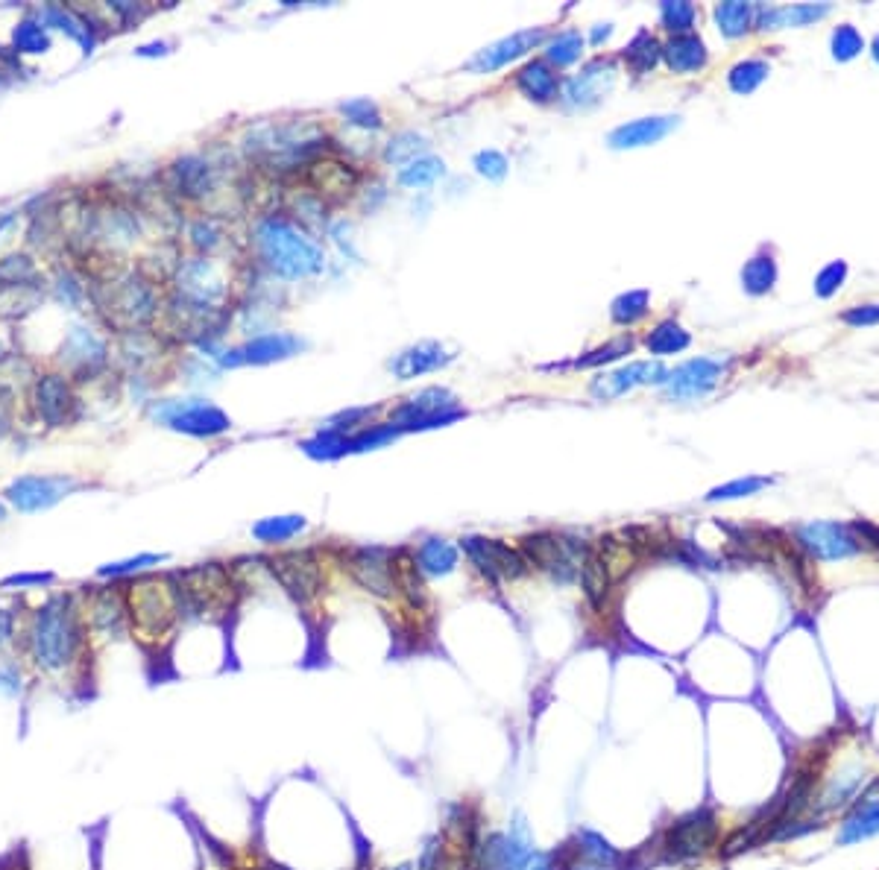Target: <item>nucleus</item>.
<instances>
[{
    "instance_id": "1",
    "label": "nucleus",
    "mask_w": 879,
    "mask_h": 870,
    "mask_svg": "<svg viewBox=\"0 0 879 870\" xmlns=\"http://www.w3.org/2000/svg\"><path fill=\"white\" fill-rule=\"evenodd\" d=\"M24 651L42 677L74 683L88 660V624L80 601L59 592L39 604L24 630Z\"/></svg>"
},
{
    "instance_id": "2",
    "label": "nucleus",
    "mask_w": 879,
    "mask_h": 870,
    "mask_svg": "<svg viewBox=\"0 0 879 870\" xmlns=\"http://www.w3.org/2000/svg\"><path fill=\"white\" fill-rule=\"evenodd\" d=\"M129 630L144 645H159L168 639L173 624L179 622L176 580L173 575H141L124 583Z\"/></svg>"
},
{
    "instance_id": "3",
    "label": "nucleus",
    "mask_w": 879,
    "mask_h": 870,
    "mask_svg": "<svg viewBox=\"0 0 879 870\" xmlns=\"http://www.w3.org/2000/svg\"><path fill=\"white\" fill-rule=\"evenodd\" d=\"M255 244L267 267L282 279H308L326 267L323 249L308 241L291 223L267 217L255 226Z\"/></svg>"
},
{
    "instance_id": "4",
    "label": "nucleus",
    "mask_w": 879,
    "mask_h": 870,
    "mask_svg": "<svg viewBox=\"0 0 879 870\" xmlns=\"http://www.w3.org/2000/svg\"><path fill=\"white\" fill-rule=\"evenodd\" d=\"M721 818L712 806H698L669 821L657 835V862L660 865H692L718 850Z\"/></svg>"
},
{
    "instance_id": "5",
    "label": "nucleus",
    "mask_w": 879,
    "mask_h": 870,
    "mask_svg": "<svg viewBox=\"0 0 879 870\" xmlns=\"http://www.w3.org/2000/svg\"><path fill=\"white\" fill-rule=\"evenodd\" d=\"M534 835L522 815L502 832H484L469 853L458 859L461 870H528L534 859Z\"/></svg>"
},
{
    "instance_id": "6",
    "label": "nucleus",
    "mask_w": 879,
    "mask_h": 870,
    "mask_svg": "<svg viewBox=\"0 0 879 870\" xmlns=\"http://www.w3.org/2000/svg\"><path fill=\"white\" fill-rule=\"evenodd\" d=\"M528 560L531 569H540L554 583H572L581 578L586 557H589V545L581 539L557 537V534H534V537L522 539L519 548Z\"/></svg>"
},
{
    "instance_id": "7",
    "label": "nucleus",
    "mask_w": 879,
    "mask_h": 870,
    "mask_svg": "<svg viewBox=\"0 0 879 870\" xmlns=\"http://www.w3.org/2000/svg\"><path fill=\"white\" fill-rule=\"evenodd\" d=\"M346 572L352 580L376 598L399 595V563L390 548L381 545H358L343 554Z\"/></svg>"
},
{
    "instance_id": "8",
    "label": "nucleus",
    "mask_w": 879,
    "mask_h": 870,
    "mask_svg": "<svg viewBox=\"0 0 879 870\" xmlns=\"http://www.w3.org/2000/svg\"><path fill=\"white\" fill-rule=\"evenodd\" d=\"M270 575L279 580V586L291 595L296 604H308L323 589V566L314 551H282L267 560Z\"/></svg>"
},
{
    "instance_id": "9",
    "label": "nucleus",
    "mask_w": 879,
    "mask_h": 870,
    "mask_svg": "<svg viewBox=\"0 0 879 870\" xmlns=\"http://www.w3.org/2000/svg\"><path fill=\"white\" fill-rule=\"evenodd\" d=\"M461 551L472 560V566L493 583L519 580L531 572L525 554L519 548H510L502 539L466 537L461 539Z\"/></svg>"
},
{
    "instance_id": "10",
    "label": "nucleus",
    "mask_w": 879,
    "mask_h": 870,
    "mask_svg": "<svg viewBox=\"0 0 879 870\" xmlns=\"http://www.w3.org/2000/svg\"><path fill=\"white\" fill-rule=\"evenodd\" d=\"M566 870H628L630 856L595 829L581 827L566 844Z\"/></svg>"
},
{
    "instance_id": "11",
    "label": "nucleus",
    "mask_w": 879,
    "mask_h": 870,
    "mask_svg": "<svg viewBox=\"0 0 879 870\" xmlns=\"http://www.w3.org/2000/svg\"><path fill=\"white\" fill-rule=\"evenodd\" d=\"M77 487L80 481L71 475H24V478H15L3 496L21 513H39L59 504L65 496H71Z\"/></svg>"
},
{
    "instance_id": "12",
    "label": "nucleus",
    "mask_w": 879,
    "mask_h": 870,
    "mask_svg": "<svg viewBox=\"0 0 879 870\" xmlns=\"http://www.w3.org/2000/svg\"><path fill=\"white\" fill-rule=\"evenodd\" d=\"M156 414L162 416V422L170 425L173 431H182V434H191V437H214V434L229 431V425H232L229 416L223 414L220 408H214L209 402H200V399L168 402Z\"/></svg>"
},
{
    "instance_id": "13",
    "label": "nucleus",
    "mask_w": 879,
    "mask_h": 870,
    "mask_svg": "<svg viewBox=\"0 0 879 870\" xmlns=\"http://www.w3.org/2000/svg\"><path fill=\"white\" fill-rule=\"evenodd\" d=\"M463 411L455 408V396L449 390H440V387H431V390H422L419 396H414L411 402H405L399 411H396V425L405 431H422V428H437V425H449L455 419H461Z\"/></svg>"
},
{
    "instance_id": "14",
    "label": "nucleus",
    "mask_w": 879,
    "mask_h": 870,
    "mask_svg": "<svg viewBox=\"0 0 879 870\" xmlns=\"http://www.w3.org/2000/svg\"><path fill=\"white\" fill-rule=\"evenodd\" d=\"M800 545L815 560H844L862 551V542L853 537L844 525L836 522H812L800 528Z\"/></svg>"
},
{
    "instance_id": "15",
    "label": "nucleus",
    "mask_w": 879,
    "mask_h": 870,
    "mask_svg": "<svg viewBox=\"0 0 879 870\" xmlns=\"http://www.w3.org/2000/svg\"><path fill=\"white\" fill-rule=\"evenodd\" d=\"M666 367L660 361H636V364H628L616 373H604L598 375L592 381V396L601 399V402H610V399H619L625 396L628 390L639 387V384H666Z\"/></svg>"
},
{
    "instance_id": "16",
    "label": "nucleus",
    "mask_w": 879,
    "mask_h": 870,
    "mask_svg": "<svg viewBox=\"0 0 879 870\" xmlns=\"http://www.w3.org/2000/svg\"><path fill=\"white\" fill-rule=\"evenodd\" d=\"M874 835H879V783L859 791V797L847 806L838 829V844L850 847Z\"/></svg>"
},
{
    "instance_id": "17",
    "label": "nucleus",
    "mask_w": 879,
    "mask_h": 870,
    "mask_svg": "<svg viewBox=\"0 0 879 870\" xmlns=\"http://www.w3.org/2000/svg\"><path fill=\"white\" fill-rule=\"evenodd\" d=\"M724 375V364L712 361V358H695L680 364L674 373L666 378V393L671 399H701L704 393H710L718 384V378Z\"/></svg>"
},
{
    "instance_id": "18",
    "label": "nucleus",
    "mask_w": 879,
    "mask_h": 870,
    "mask_svg": "<svg viewBox=\"0 0 879 870\" xmlns=\"http://www.w3.org/2000/svg\"><path fill=\"white\" fill-rule=\"evenodd\" d=\"M545 42V30H522V33H513L502 42L490 44L484 50H478L469 62H466V71H475V74H490V71H499L507 62L525 56L528 50H534L537 44Z\"/></svg>"
},
{
    "instance_id": "19",
    "label": "nucleus",
    "mask_w": 879,
    "mask_h": 870,
    "mask_svg": "<svg viewBox=\"0 0 879 870\" xmlns=\"http://www.w3.org/2000/svg\"><path fill=\"white\" fill-rule=\"evenodd\" d=\"M299 349H302V340L293 334H261V337L250 340L247 346L226 352L223 364H232V367L235 364H270V361L291 358Z\"/></svg>"
},
{
    "instance_id": "20",
    "label": "nucleus",
    "mask_w": 879,
    "mask_h": 870,
    "mask_svg": "<svg viewBox=\"0 0 879 870\" xmlns=\"http://www.w3.org/2000/svg\"><path fill=\"white\" fill-rule=\"evenodd\" d=\"M613 80H616L613 65L598 59V62L586 65L584 74H578V77H572V80L566 83L563 97H566L572 106H589V103H598V100L610 91Z\"/></svg>"
},
{
    "instance_id": "21",
    "label": "nucleus",
    "mask_w": 879,
    "mask_h": 870,
    "mask_svg": "<svg viewBox=\"0 0 879 870\" xmlns=\"http://www.w3.org/2000/svg\"><path fill=\"white\" fill-rule=\"evenodd\" d=\"M449 361H452V355H449L440 343H431V340H428V343H417V346L399 352V355L390 361V370H393L396 378L408 381V378H417V375L434 373V370L446 367Z\"/></svg>"
},
{
    "instance_id": "22",
    "label": "nucleus",
    "mask_w": 879,
    "mask_h": 870,
    "mask_svg": "<svg viewBox=\"0 0 879 870\" xmlns=\"http://www.w3.org/2000/svg\"><path fill=\"white\" fill-rule=\"evenodd\" d=\"M36 405L44 422L50 425H62L68 419V411L74 408V396L71 387L62 375H44L36 384Z\"/></svg>"
},
{
    "instance_id": "23",
    "label": "nucleus",
    "mask_w": 879,
    "mask_h": 870,
    "mask_svg": "<svg viewBox=\"0 0 879 870\" xmlns=\"http://www.w3.org/2000/svg\"><path fill=\"white\" fill-rule=\"evenodd\" d=\"M458 560H461V548L452 545L449 539H425L414 554V563H417L419 575H428V578H446L458 569Z\"/></svg>"
},
{
    "instance_id": "24",
    "label": "nucleus",
    "mask_w": 879,
    "mask_h": 870,
    "mask_svg": "<svg viewBox=\"0 0 879 870\" xmlns=\"http://www.w3.org/2000/svg\"><path fill=\"white\" fill-rule=\"evenodd\" d=\"M674 126H677V118H639V121H630V124L613 129L610 147H616V150L645 147V144H654L663 135H669Z\"/></svg>"
},
{
    "instance_id": "25",
    "label": "nucleus",
    "mask_w": 879,
    "mask_h": 870,
    "mask_svg": "<svg viewBox=\"0 0 879 870\" xmlns=\"http://www.w3.org/2000/svg\"><path fill=\"white\" fill-rule=\"evenodd\" d=\"M865 786V774L859 768H847L844 774H836L821 794H815V803H812V812L818 809L821 815L824 812H836V809H847L859 791Z\"/></svg>"
},
{
    "instance_id": "26",
    "label": "nucleus",
    "mask_w": 879,
    "mask_h": 870,
    "mask_svg": "<svg viewBox=\"0 0 879 870\" xmlns=\"http://www.w3.org/2000/svg\"><path fill=\"white\" fill-rule=\"evenodd\" d=\"M179 288L185 296H191L197 305H206L214 296L223 293V282L220 273L211 261H191L182 273H179Z\"/></svg>"
},
{
    "instance_id": "27",
    "label": "nucleus",
    "mask_w": 879,
    "mask_h": 870,
    "mask_svg": "<svg viewBox=\"0 0 879 870\" xmlns=\"http://www.w3.org/2000/svg\"><path fill=\"white\" fill-rule=\"evenodd\" d=\"M613 572L607 566V560L601 557L598 548H589V557H586L584 569H581V586H584L586 601L589 607L595 610H604L607 604V595H610V586H613Z\"/></svg>"
},
{
    "instance_id": "28",
    "label": "nucleus",
    "mask_w": 879,
    "mask_h": 870,
    "mask_svg": "<svg viewBox=\"0 0 879 870\" xmlns=\"http://www.w3.org/2000/svg\"><path fill=\"white\" fill-rule=\"evenodd\" d=\"M663 56L669 62V68L674 74H692L698 68L707 65V47L698 36L686 33V36H674L666 47H663Z\"/></svg>"
},
{
    "instance_id": "29",
    "label": "nucleus",
    "mask_w": 879,
    "mask_h": 870,
    "mask_svg": "<svg viewBox=\"0 0 879 870\" xmlns=\"http://www.w3.org/2000/svg\"><path fill=\"white\" fill-rule=\"evenodd\" d=\"M516 88L525 94V97H531V100H537V103H548V100H554L557 97V74L545 65V62H528L519 74H516Z\"/></svg>"
},
{
    "instance_id": "30",
    "label": "nucleus",
    "mask_w": 879,
    "mask_h": 870,
    "mask_svg": "<svg viewBox=\"0 0 879 870\" xmlns=\"http://www.w3.org/2000/svg\"><path fill=\"white\" fill-rule=\"evenodd\" d=\"M299 531H305V519L302 516H270V519H261L252 528V537L258 539V542L276 545V542L293 539Z\"/></svg>"
},
{
    "instance_id": "31",
    "label": "nucleus",
    "mask_w": 879,
    "mask_h": 870,
    "mask_svg": "<svg viewBox=\"0 0 879 870\" xmlns=\"http://www.w3.org/2000/svg\"><path fill=\"white\" fill-rule=\"evenodd\" d=\"M44 50H50V33L42 21L36 18L18 21L12 33V53H44Z\"/></svg>"
},
{
    "instance_id": "32",
    "label": "nucleus",
    "mask_w": 879,
    "mask_h": 870,
    "mask_svg": "<svg viewBox=\"0 0 879 870\" xmlns=\"http://www.w3.org/2000/svg\"><path fill=\"white\" fill-rule=\"evenodd\" d=\"M168 560V554H138V557H129V560H118V563H106V566H100L97 569V578L103 580H132L135 575H141V572H147L150 566H159V563H165Z\"/></svg>"
},
{
    "instance_id": "33",
    "label": "nucleus",
    "mask_w": 879,
    "mask_h": 870,
    "mask_svg": "<svg viewBox=\"0 0 879 870\" xmlns=\"http://www.w3.org/2000/svg\"><path fill=\"white\" fill-rule=\"evenodd\" d=\"M645 343H648V349L654 355H674V352H683L689 346V334L683 332L674 320H666L645 337Z\"/></svg>"
},
{
    "instance_id": "34",
    "label": "nucleus",
    "mask_w": 879,
    "mask_h": 870,
    "mask_svg": "<svg viewBox=\"0 0 879 870\" xmlns=\"http://www.w3.org/2000/svg\"><path fill=\"white\" fill-rule=\"evenodd\" d=\"M715 18H718V27H721V33L724 36H730V39H736V36H742L748 27H751V18H754V6L751 3H721L718 9H715Z\"/></svg>"
},
{
    "instance_id": "35",
    "label": "nucleus",
    "mask_w": 879,
    "mask_h": 870,
    "mask_svg": "<svg viewBox=\"0 0 879 870\" xmlns=\"http://www.w3.org/2000/svg\"><path fill=\"white\" fill-rule=\"evenodd\" d=\"M660 53H663V50H660V44H657V39H654L651 33H639V36L628 44V50H625V62L630 65V71L645 74V71H651V68L657 65Z\"/></svg>"
},
{
    "instance_id": "36",
    "label": "nucleus",
    "mask_w": 879,
    "mask_h": 870,
    "mask_svg": "<svg viewBox=\"0 0 879 870\" xmlns=\"http://www.w3.org/2000/svg\"><path fill=\"white\" fill-rule=\"evenodd\" d=\"M443 173H446V165H443L440 159L422 156V159L408 162V167H402L399 182L408 185V188H428V185H434Z\"/></svg>"
},
{
    "instance_id": "37",
    "label": "nucleus",
    "mask_w": 879,
    "mask_h": 870,
    "mask_svg": "<svg viewBox=\"0 0 879 870\" xmlns=\"http://www.w3.org/2000/svg\"><path fill=\"white\" fill-rule=\"evenodd\" d=\"M827 6H780L762 15V27H797L812 18H821Z\"/></svg>"
},
{
    "instance_id": "38",
    "label": "nucleus",
    "mask_w": 879,
    "mask_h": 870,
    "mask_svg": "<svg viewBox=\"0 0 879 870\" xmlns=\"http://www.w3.org/2000/svg\"><path fill=\"white\" fill-rule=\"evenodd\" d=\"M581 50H584V36L578 30H563L557 33L548 47H545V56L554 62V65H572L575 59H581Z\"/></svg>"
},
{
    "instance_id": "39",
    "label": "nucleus",
    "mask_w": 879,
    "mask_h": 870,
    "mask_svg": "<svg viewBox=\"0 0 879 870\" xmlns=\"http://www.w3.org/2000/svg\"><path fill=\"white\" fill-rule=\"evenodd\" d=\"M173 173L179 179V191H185V194H203L211 182L209 165L200 162V159H182L179 165L173 167Z\"/></svg>"
},
{
    "instance_id": "40",
    "label": "nucleus",
    "mask_w": 879,
    "mask_h": 870,
    "mask_svg": "<svg viewBox=\"0 0 879 870\" xmlns=\"http://www.w3.org/2000/svg\"><path fill=\"white\" fill-rule=\"evenodd\" d=\"M742 282L751 293H765L771 290V285L777 282V267H774V258L771 255H759V258H751L742 270Z\"/></svg>"
},
{
    "instance_id": "41",
    "label": "nucleus",
    "mask_w": 879,
    "mask_h": 870,
    "mask_svg": "<svg viewBox=\"0 0 879 870\" xmlns=\"http://www.w3.org/2000/svg\"><path fill=\"white\" fill-rule=\"evenodd\" d=\"M645 311H648V290H630L613 302V320L622 326L636 323L639 317H645Z\"/></svg>"
},
{
    "instance_id": "42",
    "label": "nucleus",
    "mask_w": 879,
    "mask_h": 870,
    "mask_svg": "<svg viewBox=\"0 0 879 870\" xmlns=\"http://www.w3.org/2000/svg\"><path fill=\"white\" fill-rule=\"evenodd\" d=\"M765 77H768V65L759 62V59H748V62H739V65L730 71V85H733V91H739V94H751Z\"/></svg>"
},
{
    "instance_id": "43",
    "label": "nucleus",
    "mask_w": 879,
    "mask_h": 870,
    "mask_svg": "<svg viewBox=\"0 0 879 870\" xmlns=\"http://www.w3.org/2000/svg\"><path fill=\"white\" fill-rule=\"evenodd\" d=\"M630 349H633V337H619V340H610L607 346L589 352L586 358H578L575 367H584V370L586 367H601V364H607V361H616V358L628 355Z\"/></svg>"
},
{
    "instance_id": "44",
    "label": "nucleus",
    "mask_w": 879,
    "mask_h": 870,
    "mask_svg": "<svg viewBox=\"0 0 879 870\" xmlns=\"http://www.w3.org/2000/svg\"><path fill=\"white\" fill-rule=\"evenodd\" d=\"M419 150H425V138L417 135V132H402V135H396L390 141V147L384 150V159L387 162H405V159L414 162V156H417Z\"/></svg>"
},
{
    "instance_id": "45",
    "label": "nucleus",
    "mask_w": 879,
    "mask_h": 870,
    "mask_svg": "<svg viewBox=\"0 0 879 870\" xmlns=\"http://www.w3.org/2000/svg\"><path fill=\"white\" fill-rule=\"evenodd\" d=\"M663 24L671 33L686 36L695 24V6L692 3H663Z\"/></svg>"
},
{
    "instance_id": "46",
    "label": "nucleus",
    "mask_w": 879,
    "mask_h": 870,
    "mask_svg": "<svg viewBox=\"0 0 879 870\" xmlns=\"http://www.w3.org/2000/svg\"><path fill=\"white\" fill-rule=\"evenodd\" d=\"M340 112H343V115H346L355 126H367V129H378V126H381V115H378L376 103L367 100V97H358V100L343 103Z\"/></svg>"
},
{
    "instance_id": "47",
    "label": "nucleus",
    "mask_w": 879,
    "mask_h": 870,
    "mask_svg": "<svg viewBox=\"0 0 879 870\" xmlns=\"http://www.w3.org/2000/svg\"><path fill=\"white\" fill-rule=\"evenodd\" d=\"M771 481L768 478H739V481H730L724 487H715L707 501H727V498H745L759 493L762 487H768Z\"/></svg>"
},
{
    "instance_id": "48",
    "label": "nucleus",
    "mask_w": 879,
    "mask_h": 870,
    "mask_svg": "<svg viewBox=\"0 0 879 870\" xmlns=\"http://www.w3.org/2000/svg\"><path fill=\"white\" fill-rule=\"evenodd\" d=\"M50 583H56L53 572H15V575L0 580V589H6V592H15V589H42V586H50Z\"/></svg>"
},
{
    "instance_id": "49",
    "label": "nucleus",
    "mask_w": 879,
    "mask_h": 870,
    "mask_svg": "<svg viewBox=\"0 0 879 870\" xmlns=\"http://www.w3.org/2000/svg\"><path fill=\"white\" fill-rule=\"evenodd\" d=\"M24 692V671L15 660H3L0 663V695L6 698H21Z\"/></svg>"
},
{
    "instance_id": "50",
    "label": "nucleus",
    "mask_w": 879,
    "mask_h": 870,
    "mask_svg": "<svg viewBox=\"0 0 879 870\" xmlns=\"http://www.w3.org/2000/svg\"><path fill=\"white\" fill-rule=\"evenodd\" d=\"M862 50V36L853 30V27H838L836 36H833V53L838 59H853L856 53Z\"/></svg>"
},
{
    "instance_id": "51",
    "label": "nucleus",
    "mask_w": 879,
    "mask_h": 870,
    "mask_svg": "<svg viewBox=\"0 0 879 870\" xmlns=\"http://www.w3.org/2000/svg\"><path fill=\"white\" fill-rule=\"evenodd\" d=\"M475 167H478V173L487 176V179H504V173H507V159H504L499 150H481V153L475 156Z\"/></svg>"
},
{
    "instance_id": "52",
    "label": "nucleus",
    "mask_w": 879,
    "mask_h": 870,
    "mask_svg": "<svg viewBox=\"0 0 879 870\" xmlns=\"http://www.w3.org/2000/svg\"><path fill=\"white\" fill-rule=\"evenodd\" d=\"M844 273H847V267H844L841 261H836V264H830V267H827V270H824V273L818 276V282H815V285H818V293H821V296H830V293H833V290H836L838 285H841Z\"/></svg>"
},
{
    "instance_id": "53",
    "label": "nucleus",
    "mask_w": 879,
    "mask_h": 870,
    "mask_svg": "<svg viewBox=\"0 0 879 870\" xmlns=\"http://www.w3.org/2000/svg\"><path fill=\"white\" fill-rule=\"evenodd\" d=\"M844 323L850 326H874L879 323V305H859V308H850L844 314Z\"/></svg>"
},
{
    "instance_id": "54",
    "label": "nucleus",
    "mask_w": 879,
    "mask_h": 870,
    "mask_svg": "<svg viewBox=\"0 0 879 870\" xmlns=\"http://www.w3.org/2000/svg\"><path fill=\"white\" fill-rule=\"evenodd\" d=\"M15 639V613L0 610V648Z\"/></svg>"
},
{
    "instance_id": "55",
    "label": "nucleus",
    "mask_w": 879,
    "mask_h": 870,
    "mask_svg": "<svg viewBox=\"0 0 879 870\" xmlns=\"http://www.w3.org/2000/svg\"><path fill=\"white\" fill-rule=\"evenodd\" d=\"M856 528H859V534H865V537H868V542H874V545L879 548V528L868 525V522H859Z\"/></svg>"
},
{
    "instance_id": "56",
    "label": "nucleus",
    "mask_w": 879,
    "mask_h": 870,
    "mask_svg": "<svg viewBox=\"0 0 879 870\" xmlns=\"http://www.w3.org/2000/svg\"><path fill=\"white\" fill-rule=\"evenodd\" d=\"M610 33H613V30H610V24H601V27H598V30L592 33V42L598 44V42H601V39H607Z\"/></svg>"
},
{
    "instance_id": "57",
    "label": "nucleus",
    "mask_w": 879,
    "mask_h": 870,
    "mask_svg": "<svg viewBox=\"0 0 879 870\" xmlns=\"http://www.w3.org/2000/svg\"><path fill=\"white\" fill-rule=\"evenodd\" d=\"M387 870H414V865H408V862H405V865H396V868H387Z\"/></svg>"
},
{
    "instance_id": "58",
    "label": "nucleus",
    "mask_w": 879,
    "mask_h": 870,
    "mask_svg": "<svg viewBox=\"0 0 879 870\" xmlns=\"http://www.w3.org/2000/svg\"><path fill=\"white\" fill-rule=\"evenodd\" d=\"M3 519H6V507L0 504V522H3Z\"/></svg>"
},
{
    "instance_id": "59",
    "label": "nucleus",
    "mask_w": 879,
    "mask_h": 870,
    "mask_svg": "<svg viewBox=\"0 0 879 870\" xmlns=\"http://www.w3.org/2000/svg\"><path fill=\"white\" fill-rule=\"evenodd\" d=\"M877 59H879V39H877Z\"/></svg>"
}]
</instances>
